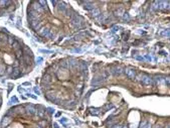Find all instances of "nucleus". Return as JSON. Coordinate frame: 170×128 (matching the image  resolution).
Instances as JSON below:
<instances>
[{
    "label": "nucleus",
    "mask_w": 170,
    "mask_h": 128,
    "mask_svg": "<svg viewBox=\"0 0 170 128\" xmlns=\"http://www.w3.org/2000/svg\"><path fill=\"white\" fill-rule=\"evenodd\" d=\"M34 68V56L24 42L0 29V78L18 79Z\"/></svg>",
    "instance_id": "obj_1"
},
{
    "label": "nucleus",
    "mask_w": 170,
    "mask_h": 128,
    "mask_svg": "<svg viewBox=\"0 0 170 128\" xmlns=\"http://www.w3.org/2000/svg\"><path fill=\"white\" fill-rule=\"evenodd\" d=\"M50 109L32 103L11 107L3 115L1 128H52Z\"/></svg>",
    "instance_id": "obj_2"
},
{
    "label": "nucleus",
    "mask_w": 170,
    "mask_h": 128,
    "mask_svg": "<svg viewBox=\"0 0 170 128\" xmlns=\"http://www.w3.org/2000/svg\"><path fill=\"white\" fill-rule=\"evenodd\" d=\"M18 5V2L13 1H0V16L12 12Z\"/></svg>",
    "instance_id": "obj_3"
},
{
    "label": "nucleus",
    "mask_w": 170,
    "mask_h": 128,
    "mask_svg": "<svg viewBox=\"0 0 170 128\" xmlns=\"http://www.w3.org/2000/svg\"><path fill=\"white\" fill-rule=\"evenodd\" d=\"M125 73H126L127 76H128L129 79H134L135 76H136L135 70H134V69H130V68H127V69L125 70Z\"/></svg>",
    "instance_id": "obj_4"
},
{
    "label": "nucleus",
    "mask_w": 170,
    "mask_h": 128,
    "mask_svg": "<svg viewBox=\"0 0 170 128\" xmlns=\"http://www.w3.org/2000/svg\"><path fill=\"white\" fill-rule=\"evenodd\" d=\"M141 82H142L144 85H152V79L150 78L149 76H147V75H143V76H142Z\"/></svg>",
    "instance_id": "obj_5"
},
{
    "label": "nucleus",
    "mask_w": 170,
    "mask_h": 128,
    "mask_svg": "<svg viewBox=\"0 0 170 128\" xmlns=\"http://www.w3.org/2000/svg\"><path fill=\"white\" fill-rule=\"evenodd\" d=\"M147 127H149V124L147 121H143L140 125V128H147Z\"/></svg>",
    "instance_id": "obj_6"
},
{
    "label": "nucleus",
    "mask_w": 170,
    "mask_h": 128,
    "mask_svg": "<svg viewBox=\"0 0 170 128\" xmlns=\"http://www.w3.org/2000/svg\"><path fill=\"white\" fill-rule=\"evenodd\" d=\"M1 105H2V92L0 90V108H1Z\"/></svg>",
    "instance_id": "obj_7"
},
{
    "label": "nucleus",
    "mask_w": 170,
    "mask_h": 128,
    "mask_svg": "<svg viewBox=\"0 0 170 128\" xmlns=\"http://www.w3.org/2000/svg\"><path fill=\"white\" fill-rule=\"evenodd\" d=\"M165 82H166V84H167V85H169V86H170V79H166V80H165Z\"/></svg>",
    "instance_id": "obj_8"
},
{
    "label": "nucleus",
    "mask_w": 170,
    "mask_h": 128,
    "mask_svg": "<svg viewBox=\"0 0 170 128\" xmlns=\"http://www.w3.org/2000/svg\"><path fill=\"white\" fill-rule=\"evenodd\" d=\"M165 128H170V124H168V125H166V126H165Z\"/></svg>",
    "instance_id": "obj_9"
},
{
    "label": "nucleus",
    "mask_w": 170,
    "mask_h": 128,
    "mask_svg": "<svg viewBox=\"0 0 170 128\" xmlns=\"http://www.w3.org/2000/svg\"><path fill=\"white\" fill-rule=\"evenodd\" d=\"M113 128H121V126H114Z\"/></svg>",
    "instance_id": "obj_10"
}]
</instances>
